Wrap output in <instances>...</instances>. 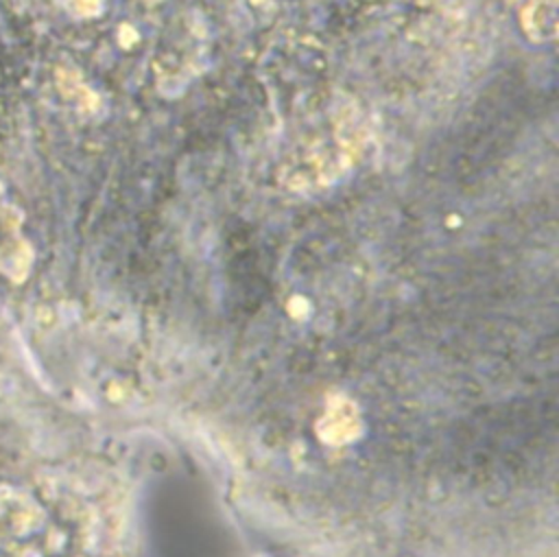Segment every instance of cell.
Wrapping results in <instances>:
<instances>
[{
	"instance_id": "obj_1",
	"label": "cell",
	"mask_w": 559,
	"mask_h": 557,
	"mask_svg": "<svg viewBox=\"0 0 559 557\" xmlns=\"http://www.w3.org/2000/svg\"><path fill=\"white\" fill-rule=\"evenodd\" d=\"M522 28L535 42L557 35V0H528L522 9Z\"/></svg>"
}]
</instances>
